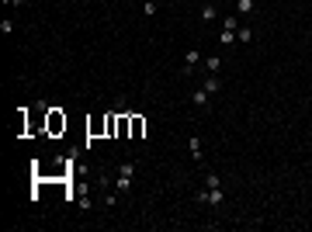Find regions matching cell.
<instances>
[{"label":"cell","mask_w":312,"mask_h":232,"mask_svg":"<svg viewBox=\"0 0 312 232\" xmlns=\"http://www.w3.org/2000/svg\"><path fill=\"white\" fill-rule=\"evenodd\" d=\"M194 201L205 205V208H222V205H226V191H222V187H201V191L194 194Z\"/></svg>","instance_id":"cell-1"},{"label":"cell","mask_w":312,"mask_h":232,"mask_svg":"<svg viewBox=\"0 0 312 232\" xmlns=\"http://www.w3.org/2000/svg\"><path fill=\"white\" fill-rule=\"evenodd\" d=\"M132 180H136V163H132V159H125V163L118 166V180H115V194H129V187H132Z\"/></svg>","instance_id":"cell-2"},{"label":"cell","mask_w":312,"mask_h":232,"mask_svg":"<svg viewBox=\"0 0 312 232\" xmlns=\"http://www.w3.org/2000/svg\"><path fill=\"white\" fill-rule=\"evenodd\" d=\"M236 31H239V14H226L219 42H222V45H233V42H236Z\"/></svg>","instance_id":"cell-3"},{"label":"cell","mask_w":312,"mask_h":232,"mask_svg":"<svg viewBox=\"0 0 312 232\" xmlns=\"http://www.w3.org/2000/svg\"><path fill=\"white\" fill-rule=\"evenodd\" d=\"M198 63H201V52H198V49H187V52H184V66H180V77L191 80L194 70H198Z\"/></svg>","instance_id":"cell-4"},{"label":"cell","mask_w":312,"mask_h":232,"mask_svg":"<svg viewBox=\"0 0 312 232\" xmlns=\"http://www.w3.org/2000/svg\"><path fill=\"white\" fill-rule=\"evenodd\" d=\"M191 101H194V108H201V111H208V108H212V94H208L205 87L191 90Z\"/></svg>","instance_id":"cell-5"},{"label":"cell","mask_w":312,"mask_h":232,"mask_svg":"<svg viewBox=\"0 0 312 232\" xmlns=\"http://www.w3.org/2000/svg\"><path fill=\"white\" fill-rule=\"evenodd\" d=\"M129 132H132V139H143V132H146V121H143L139 115H129Z\"/></svg>","instance_id":"cell-6"},{"label":"cell","mask_w":312,"mask_h":232,"mask_svg":"<svg viewBox=\"0 0 312 232\" xmlns=\"http://www.w3.org/2000/svg\"><path fill=\"white\" fill-rule=\"evenodd\" d=\"M201 87H205V90H208V94H212V97H215V94H219V90H222V80L215 77V73H208V77L201 80Z\"/></svg>","instance_id":"cell-7"},{"label":"cell","mask_w":312,"mask_h":232,"mask_svg":"<svg viewBox=\"0 0 312 232\" xmlns=\"http://www.w3.org/2000/svg\"><path fill=\"white\" fill-rule=\"evenodd\" d=\"M201 21H205V24H215V21H219V7H215V3H205V7H201Z\"/></svg>","instance_id":"cell-8"},{"label":"cell","mask_w":312,"mask_h":232,"mask_svg":"<svg viewBox=\"0 0 312 232\" xmlns=\"http://www.w3.org/2000/svg\"><path fill=\"white\" fill-rule=\"evenodd\" d=\"M257 3H260V0H236V14H239V17H246V14H253V10H257Z\"/></svg>","instance_id":"cell-9"},{"label":"cell","mask_w":312,"mask_h":232,"mask_svg":"<svg viewBox=\"0 0 312 232\" xmlns=\"http://www.w3.org/2000/svg\"><path fill=\"white\" fill-rule=\"evenodd\" d=\"M236 42H243V45H250V42H253V28H246V24H239V31H236Z\"/></svg>","instance_id":"cell-10"},{"label":"cell","mask_w":312,"mask_h":232,"mask_svg":"<svg viewBox=\"0 0 312 232\" xmlns=\"http://www.w3.org/2000/svg\"><path fill=\"white\" fill-rule=\"evenodd\" d=\"M205 70L219 77V70H222V59H219V56H205Z\"/></svg>","instance_id":"cell-11"},{"label":"cell","mask_w":312,"mask_h":232,"mask_svg":"<svg viewBox=\"0 0 312 232\" xmlns=\"http://www.w3.org/2000/svg\"><path fill=\"white\" fill-rule=\"evenodd\" d=\"M187 149H191V156H194V159H201V156H205V149H201V139H187Z\"/></svg>","instance_id":"cell-12"},{"label":"cell","mask_w":312,"mask_h":232,"mask_svg":"<svg viewBox=\"0 0 312 232\" xmlns=\"http://www.w3.org/2000/svg\"><path fill=\"white\" fill-rule=\"evenodd\" d=\"M205 187H222V177H219V173H208V177H205Z\"/></svg>","instance_id":"cell-13"},{"label":"cell","mask_w":312,"mask_h":232,"mask_svg":"<svg viewBox=\"0 0 312 232\" xmlns=\"http://www.w3.org/2000/svg\"><path fill=\"white\" fill-rule=\"evenodd\" d=\"M143 7H146V17H153L156 14V0H143Z\"/></svg>","instance_id":"cell-14"},{"label":"cell","mask_w":312,"mask_h":232,"mask_svg":"<svg viewBox=\"0 0 312 232\" xmlns=\"http://www.w3.org/2000/svg\"><path fill=\"white\" fill-rule=\"evenodd\" d=\"M3 3H14V7H21V3H24V0H3Z\"/></svg>","instance_id":"cell-15"},{"label":"cell","mask_w":312,"mask_h":232,"mask_svg":"<svg viewBox=\"0 0 312 232\" xmlns=\"http://www.w3.org/2000/svg\"><path fill=\"white\" fill-rule=\"evenodd\" d=\"M309 38H312V28H309Z\"/></svg>","instance_id":"cell-16"}]
</instances>
